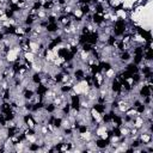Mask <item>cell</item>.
Listing matches in <instances>:
<instances>
[{
    "mask_svg": "<svg viewBox=\"0 0 153 153\" xmlns=\"http://www.w3.org/2000/svg\"><path fill=\"white\" fill-rule=\"evenodd\" d=\"M44 30H45V32H47V33H49V35H55V33H57V32L61 30V26L59 25V23H57V22L48 23Z\"/></svg>",
    "mask_w": 153,
    "mask_h": 153,
    "instance_id": "1",
    "label": "cell"
}]
</instances>
